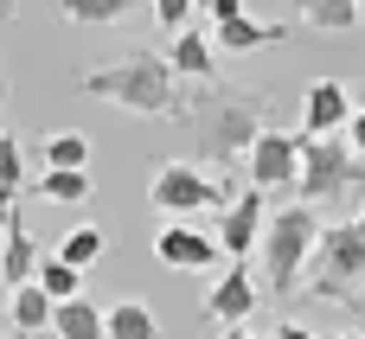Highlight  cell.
I'll use <instances>...</instances> for the list:
<instances>
[{"label": "cell", "instance_id": "obj_1", "mask_svg": "<svg viewBox=\"0 0 365 339\" xmlns=\"http://www.w3.org/2000/svg\"><path fill=\"white\" fill-rule=\"evenodd\" d=\"M269 128V96L263 90H205V96H192L186 103V115H180V135L192 141V160H205V167H237L244 154H250V141Z\"/></svg>", "mask_w": 365, "mask_h": 339}, {"label": "cell", "instance_id": "obj_2", "mask_svg": "<svg viewBox=\"0 0 365 339\" xmlns=\"http://www.w3.org/2000/svg\"><path fill=\"white\" fill-rule=\"evenodd\" d=\"M77 90L83 96H103V103H115V109H128V115H160V122H180L186 115V90H180V71H173V58L167 51H128L122 64H103V71H90V77H77Z\"/></svg>", "mask_w": 365, "mask_h": 339}, {"label": "cell", "instance_id": "obj_3", "mask_svg": "<svg viewBox=\"0 0 365 339\" xmlns=\"http://www.w3.org/2000/svg\"><path fill=\"white\" fill-rule=\"evenodd\" d=\"M295 199H308V205H321V212H353L365 199V160L353 154L346 128H340V135H302Z\"/></svg>", "mask_w": 365, "mask_h": 339}, {"label": "cell", "instance_id": "obj_4", "mask_svg": "<svg viewBox=\"0 0 365 339\" xmlns=\"http://www.w3.org/2000/svg\"><path fill=\"white\" fill-rule=\"evenodd\" d=\"M308 295L340 301V308H353L365 295V199L359 212H346L340 224L321 231V244L308 256Z\"/></svg>", "mask_w": 365, "mask_h": 339}, {"label": "cell", "instance_id": "obj_5", "mask_svg": "<svg viewBox=\"0 0 365 339\" xmlns=\"http://www.w3.org/2000/svg\"><path fill=\"white\" fill-rule=\"evenodd\" d=\"M321 231H327V224H321V205H308V199L269 212V224H263V263H269V288H276V295H295V282H302V269H308Z\"/></svg>", "mask_w": 365, "mask_h": 339}, {"label": "cell", "instance_id": "obj_6", "mask_svg": "<svg viewBox=\"0 0 365 339\" xmlns=\"http://www.w3.org/2000/svg\"><path fill=\"white\" fill-rule=\"evenodd\" d=\"M148 205L154 212H225L231 205V186H218L212 173H199L192 160H167L160 173H154V186H148Z\"/></svg>", "mask_w": 365, "mask_h": 339}, {"label": "cell", "instance_id": "obj_7", "mask_svg": "<svg viewBox=\"0 0 365 339\" xmlns=\"http://www.w3.org/2000/svg\"><path fill=\"white\" fill-rule=\"evenodd\" d=\"M302 173V128H263L250 141V186L276 192V186H295Z\"/></svg>", "mask_w": 365, "mask_h": 339}, {"label": "cell", "instance_id": "obj_8", "mask_svg": "<svg viewBox=\"0 0 365 339\" xmlns=\"http://www.w3.org/2000/svg\"><path fill=\"white\" fill-rule=\"evenodd\" d=\"M269 205H263V186H244V192H231V205L218 212V244H225V256H250V244H263V218Z\"/></svg>", "mask_w": 365, "mask_h": 339}, {"label": "cell", "instance_id": "obj_9", "mask_svg": "<svg viewBox=\"0 0 365 339\" xmlns=\"http://www.w3.org/2000/svg\"><path fill=\"white\" fill-rule=\"evenodd\" d=\"M205 314H212L218 327H237V320H250V314H257L250 256H231V263H225V276H218V282H212V295H205Z\"/></svg>", "mask_w": 365, "mask_h": 339}, {"label": "cell", "instance_id": "obj_10", "mask_svg": "<svg viewBox=\"0 0 365 339\" xmlns=\"http://www.w3.org/2000/svg\"><path fill=\"white\" fill-rule=\"evenodd\" d=\"M154 256H160L167 269H205V263H218V256H225V244H218L212 231H199V224L173 218V224L154 237Z\"/></svg>", "mask_w": 365, "mask_h": 339}, {"label": "cell", "instance_id": "obj_11", "mask_svg": "<svg viewBox=\"0 0 365 339\" xmlns=\"http://www.w3.org/2000/svg\"><path fill=\"white\" fill-rule=\"evenodd\" d=\"M346 115H353V96H346V83H340V77H321V83H308L302 135H340V128H346Z\"/></svg>", "mask_w": 365, "mask_h": 339}, {"label": "cell", "instance_id": "obj_12", "mask_svg": "<svg viewBox=\"0 0 365 339\" xmlns=\"http://www.w3.org/2000/svg\"><path fill=\"white\" fill-rule=\"evenodd\" d=\"M0 237H6V244H0V282H6V288H19V282H32V276H38V244H32V231H26V218L13 212Z\"/></svg>", "mask_w": 365, "mask_h": 339}, {"label": "cell", "instance_id": "obj_13", "mask_svg": "<svg viewBox=\"0 0 365 339\" xmlns=\"http://www.w3.org/2000/svg\"><path fill=\"white\" fill-rule=\"evenodd\" d=\"M282 38H289L282 19H250V13L218 19V45H225V51H257V45H282Z\"/></svg>", "mask_w": 365, "mask_h": 339}, {"label": "cell", "instance_id": "obj_14", "mask_svg": "<svg viewBox=\"0 0 365 339\" xmlns=\"http://www.w3.org/2000/svg\"><path fill=\"white\" fill-rule=\"evenodd\" d=\"M173 71L180 77H192V83H212L218 77V58H212V38L199 32V26H180V38H173Z\"/></svg>", "mask_w": 365, "mask_h": 339}, {"label": "cell", "instance_id": "obj_15", "mask_svg": "<svg viewBox=\"0 0 365 339\" xmlns=\"http://www.w3.org/2000/svg\"><path fill=\"white\" fill-rule=\"evenodd\" d=\"M32 192L51 205H90V167H45L32 179Z\"/></svg>", "mask_w": 365, "mask_h": 339}, {"label": "cell", "instance_id": "obj_16", "mask_svg": "<svg viewBox=\"0 0 365 339\" xmlns=\"http://www.w3.org/2000/svg\"><path fill=\"white\" fill-rule=\"evenodd\" d=\"M51 308H58V301H51V295L38 288V276H32V282H19V288H13L6 320H13L19 333H45V327H51Z\"/></svg>", "mask_w": 365, "mask_h": 339}, {"label": "cell", "instance_id": "obj_17", "mask_svg": "<svg viewBox=\"0 0 365 339\" xmlns=\"http://www.w3.org/2000/svg\"><path fill=\"white\" fill-rule=\"evenodd\" d=\"M103 327H109L103 339H167L148 301H115V308H103Z\"/></svg>", "mask_w": 365, "mask_h": 339}, {"label": "cell", "instance_id": "obj_18", "mask_svg": "<svg viewBox=\"0 0 365 339\" xmlns=\"http://www.w3.org/2000/svg\"><path fill=\"white\" fill-rule=\"evenodd\" d=\"M51 327H58V339H103L109 333V327H103V308L83 301V295L58 301V308H51Z\"/></svg>", "mask_w": 365, "mask_h": 339}, {"label": "cell", "instance_id": "obj_19", "mask_svg": "<svg viewBox=\"0 0 365 339\" xmlns=\"http://www.w3.org/2000/svg\"><path fill=\"white\" fill-rule=\"evenodd\" d=\"M289 6H302V26L314 32H353L365 13V0H289Z\"/></svg>", "mask_w": 365, "mask_h": 339}, {"label": "cell", "instance_id": "obj_20", "mask_svg": "<svg viewBox=\"0 0 365 339\" xmlns=\"http://www.w3.org/2000/svg\"><path fill=\"white\" fill-rule=\"evenodd\" d=\"M141 0H64V19L71 26H122Z\"/></svg>", "mask_w": 365, "mask_h": 339}, {"label": "cell", "instance_id": "obj_21", "mask_svg": "<svg viewBox=\"0 0 365 339\" xmlns=\"http://www.w3.org/2000/svg\"><path fill=\"white\" fill-rule=\"evenodd\" d=\"M58 256H64V263H77V269H96V263L109 256V237H103L96 224H77V231L58 244Z\"/></svg>", "mask_w": 365, "mask_h": 339}, {"label": "cell", "instance_id": "obj_22", "mask_svg": "<svg viewBox=\"0 0 365 339\" xmlns=\"http://www.w3.org/2000/svg\"><path fill=\"white\" fill-rule=\"evenodd\" d=\"M38 160H45V167H90L96 154H90V141H83L77 128H64V135H51V141H45V154H38Z\"/></svg>", "mask_w": 365, "mask_h": 339}, {"label": "cell", "instance_id": "obj_23", "mask_svg": "<svg viewBox=\"0 0 365 339\" xmlns=\"http://www.w3.org/2000/svg\"><path fill=\"white\" fill-rule=\"evenodd\" d=\"M38 288H45L51 301H71V295L83 288V269L64 263V256H51V263H38Z\"/></svg>", "mask_w": 365, "mask_h": 339}, {"label": "cell", "instance_id": "obj_24", "mask_svg": "<svg viewBox=\"0 0 365 339\" xmlns=\"http://www.w3.org/2000/svg\"><path fill=\"white\" fill-rule=\"evenodd\" d=\"M26 186V147L13 128H0V192H19Z\"/></svg>", "mask_w": 365, "mask_h": 339}, {"label": "cell", "instance_id": "obj_25", "mask_svg": "<svg viewBox=\"0 0 365 339\" xmlns=\"http://www.w3.org/2000/svg\"><path fill=\"white\" fill-rule=\"evenodd\" d=\"M192 6H199V0H154V19H160L167 32H180V26H192Z\"/></svg>", "mask_w": 365, "mask_h": 339}, {"label": "cell", "instance_id": "obj_26", "mask_svg": "<svg viewBox=\"0 0 365 339\" xmlns=\"http://www.w3.org/2000/svg\"><path fill=\"white\" fill-rule=\"evenodd\" d=\"M346 141H353V154L365 160V109H353V115H346Z\"/></svg>", "mask_w": 365, "mask_h": 339}, {"label": "cell", "instance_id": "obj_27", "mask_svg": "<svg viewBox=\"0 0 365 339\" xmlns=\"http://www.w3.org/2000/svg\"><path fill=\"white\" fill-rule=\"evenodd\" d=\"M199 6H205L212 19H237V13H244V0H199Z\"/></svg>", "mask_w": 365, "mask_h": 339}, {"label": "cell", "instance_id": "obj_28", "mask_svg": "<svg viewBox=\"0 0 365 339\" xmlns=\"http://www.w3.org/2000/svg\"><path fill=\"white\" fill-rule=\"evenodd\" d=\"M218 339H276V333H257L250 320H237V327H225V333H218Z\"/></svg>", "mask_w": 365, "mask_h": 339}, {"label": "cell", "instance_id": "obj_29", "mask_svg": "<svg viewBox=\"0 0 365 339\" xmlns=\"http://www.w3.org/2000/svg\"><path fill=\"white\" fill-rule=\"evenodd\" d=\"M276 339H314V333H308L302 320H276Z\"/></svg>", "mask_w": 365, "mask_h": 339}, {"label": "cell", "instance_id": "obj_30", "mask_svg": "<svg viewBox=\"0 0 365 339\" xmlns=\"http://www.w3.org/2000/svg\"><path fill=\"white\" fill-rule=\"evenodd\" d=\"M6 218H13V192H0V231H6Z\"/></svg>", "mask_w": 365, "mask_h": 339}, {"label": "cell", "instance_id": "obj_31", "mask_svg": "<svg viewBox=\"0 0 365 339\" xmlns=\"http://www.w3.org/2000/svg\"><path fill=\"white\" fill-rule=\"evenodd\" d=\"M13 13H19V0H0V26H6V19H13Z\"/></svg>", "mask_w": 365, "mask_h": 339}, {"label": "cell", "instance_id": "obj_32", "mask_svg": "<svg viewBox=\"0 0 365 339\" xmlns=\"http://www.w3.org/2000/svg\"><path fill=\"white\" fill-rule=\"evenodd\" d=\"M6 96H13V83H6V71H0V109H6Z\"/></svg>", "mask_w": 365, "mask_h": 339}, {"label": "cell", "instance_id": "obj_33", "mask_svg": "<svg viewBox=\"0 0 365 339\" xmlns=\"http://www.w3.org/2000/svg\"><path fill=\"white\" fill-rule=\"evenodd\" d=\"M340 339H365V333H340Z\"/></svg>", "mask_w": 365, "mask_h": 339}, {"label": "cell", "instance_id": "obj_34", "mask_svg": "<svg viewBox=\"0 0 365 339\" xmlns=\"http://www.w3.org/2000/svg\"><path fill=\"white\" fill-rule=\"evenodd\" d=\"M0 320H6V301H0Z\"/></svg>", "mask_w": 365, "mask_h": 339}]
</instances>
